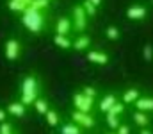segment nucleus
Wrapping results in <instances>:
<instances>
[{
	"mask_svg": "<svg viewBox=\"0 0 153 134\" xmlns=\"http://www.w3.org/2000/svg\"><path fill=\"white\" fill-rule=\"evenodd\" d=\"M107 134H116V131H114V133H107Z\"/></svg>",
	"mask_w": 153,
	"mask_h": 134,
	"instance_id": "obj_33",
	"label": "nucleus"
},
{
	"mask_svg": "<svg viewBox=\"0 0 153 134\" xmlns=\"http://www.w3.org/2000/svg\"><path fill=\"white\" fill-rule=\"evenodd\" d=\"M53 43L62 50H70L73 46V41L70 40V36H61V34H53Z\"/></svg>",
	"mask_w": 153,
	"mask_h": 134,
	"instance_id": "obj_16",
	"label": "nucleus"
},
{
	"mask_svg": "<svg viewBox=\"0 0 153 134\" xmlns=\"http://www.w3.org/2000/svg\"><path fill=\"white\" fill-rule=\"evenodd\" d=\"M45 120H46V124L50 127H57L61 124V116H59V113L55 109H48V113L45 115Z\"/></svg>",
	"mask_w": 153,
	"mask_h": 134,
	"instance_id": "obj_18",
	"label": "nucleus"
},
{
	"mask_svg": "<svg viewBox=\"0 0 153 134\" xmlns=\"http://www.w3.org/2000/svg\"><path fill=\"white\" fill-rule=\"evenodd\" d=\"M87 13L84 11L82 4H75L71 9V22H73V29L76 32H84L87 27Z\"/></svg>",
	"mask_w": 153,
	"mask_h": 134,
	"instance_id": "obj_3",
	"label": "nucleus"
},
{
	"mask_svg": "<svg viewBox=\"0 0 153 134\" xmlns=\"http://www.w3.org/2000/svg\"><path fill=\"white\" fill-rule=\"evenodd\" d=\"M87 61L93 63V64H107L109 63V55L102 50H89L87 52Z\"/></svg>",
	"mask_w": 153,
	"mask_h": 134,
	"instance_id": "obj_9",
	"label": "nucleus"
},
{
	"mask_svg": "<svg viewBox=\"0 0 153 134\" xmlns=\"http://www.w3.org/2000/svg\"><path fill=\"white\" fill-rule=\"evenodd\" d=\"M0 134H14V127H13V124H9V122L0 124Z\"/></svg>",
	"mask_w": 153,
	"mask_h": 134,
	"instance_id": "obj_25",
	"label": "nucleus"
},
{
	"mask_svg": "<svg viewBox=\"0 0 153 134\" xmlns=\"http://www.w3.org/2000/svg\"><path fill=\"white\" fill-rule=\"evenodd\" d=\"M105 120H107V125L111 127V129H117L119 125H121V122H119V116H116V115H111V113H105Z\"/></svg>",
	"mask_w": 153,
	"mask_h": 134,
	"instance_id": "obj_22",
	"label": "nucleus"
},
{
	"mask_svg": "<svg viewBox=\"0 0 153 134\" xmlns=\"http://www.w3.org/2000/svg\"><path fill=\"white\" fill-rule=\"evenodd\" d=\"M139 134H153V133L148 129V127H146V129H141V133H139Z\"/></svg>",
	"mask_w": 153,
	"mask_h": 134,
	"instance_id": "obj_32",
	"label": "nucleus"
},
{
	"mask_svg": "<svg viewBox=\"0 0 153 134\" xmlns=\"http://www.w3.org/2000/svg\"><path fill=\"white\" fill-rule=\"evenodd\" d=\"M89 2H91V4H93L94 7H100V5L103 4V0H89Z\"/></svg>",
	"mask_w": 153,
	"mask_h": 134,
	"instance_id": "obj_31",
	"label": "nucleus"
},
{
	"mask_svg": "<svg viewBox=\"0 0 153 134\" xmlns=\"http://www.w3.org/2000/svg\"><path fill=\"white\" fill-rule=\"evenodd\" d=\"M7 7H9V11H13V13H22V14L29 9V5H27L25 2H22V0H9Z\"/></svg>",
	"mask_w": 153,
	"mask_h": 134,
	"instance_id": "obj_19",
	"label": "nucleus"
},
{
	"mask_svg": "<svg viewBox=\"0 0 153 134\" xmlns=\"http://www.w3.org/2000/svg\"><path fill=\"white\" fill-rule=\"evenodd\" d=\"M82 93L87 95V97H91V98H96V97H98V91L93 88V86H84V88H82Z\"/></svg>",
	"mask_w": 153,
	"mask_h": 134,
	"instance_id": "obj_28",
	"label": "nucleus"
},
{
	"mask_svg": "<svg viewBox=\"0 0 153 134\" xmlns=\"http://www.w3.org/2000/svg\"><path fill=\"white\" fill-rule=\"evenodd\" d=\"M7 122V111L5 109H0V124Z\"/></svg>",
	"mask_w": 153,
	"mask_h": 134,
	"instance_id": "obj_30",
	"label": "nucleus"
},
{
	"mask_svg": "<svg viewBox=\"0 0 153 134\" xmlns=\"http://www.w3.org/2000/svg\"><path fill=\"white\" fill-rule=\"evenodd\" d=\"M132 120H134V124H135L137 127H141V129H146V127L150 125V116H148L146 113H143V111H135V113L132 115Z\"/></svg>",
	"mask_w": 153,
	"mask_h": 134,
	"instance_id": "obj_13",
	"label": "nucleus"
},
{
	"mask_svg": "<svg viewBox=\"0 0 153 134\" xmlns=\"http://www.w3.org/2000/svg\"><path fill=\"white\" fill-rule=\"evenodd\" d=\"M143 57H144V61H152L153 59V46L152 45H144V48H143Z\"/></svg>",
	"mask_w": 153,
	"mask_h": 134,
	"instance_id": "obj_27",
	"label": "nucleus"
},
{
	"mask_svg": "<svg viewBox=\"0 0 153 134\" xmlns=\"http://www.w3.org/2000/svg\"><path fill=\"white\" fill-rule=\"evenodd\" d=\"M5 111H7V115H11V116L22 118V116L25 115V111H27V106H23L22 102H11V104H7Z\"/></svg>",
	"mask_w": 153,
	"mask_h": 134,
	"instance_id": "obj_11",
	"label": "nucleus"
},
{
	"mask_svg": "<svg viewBox=\"0 0 153 134\" xmlns=\"http://www.w3.org/2000/svg\"><path fill=\"white\" fill-rule=\"evenodd\" d=\"M38 98H39V81L34 73H30L22 82V97H20V102L23 106H34V102Z\"/></svg>",
	"mask_w": 153,
	"mask_h": 134,
	"instance_id": "obj_2",
	"label": "nucleus"
},
{
	"mask_svg": "<svg viewBox=\"0 0 153 134\" xmlns=\"http://www.w3.org/2000/svg\"><path fill=\"white\" fill-rule=\"evenodd\" d=\"M105 36H107V40H111V41H117V40L121 38V32H119V29H117L116 25H109L107 31H105Z\"/></svg>",
	"mask_w": 153,
	"mask_h": 134,
	"instance_id": "obj_21",
	"label": "nucleus"
},
{
	"mask_svg": "<svg viewBox=\"0 0 153 134\" xmlns=\"http://www.w3.org/2000/svg\"><path fill=\"white\" fill-rule=\"evenodd\" d=\"M135 107H137V111H143V113L153 111V97H141L135 102Z\"/></svg>",
	"mask_w": 153,
	"mask_h": 134,
	"instance_id": "obj_14",
	"label": "nucleus"
},
{
	"mask_svg": "<svg viewBox=\"0 0 153 134\" xmlns=\"http://www.w3.org/2000/svg\"><path fill=\"white\" fill-rule=\"evenodd\" d=\"M150 2H152V5H153V0H150Z\"/></svg>",
	"mask_w": 153,
	"mask_h": 134,
	"instance_id": "obj_34",
	"label": "nucleus"
},
{
	"mask_svg": "<svg viewBox=\"0 0 153 134\" xmlns=\"http://www.w3.org/2000/svg\"><path fill=\"white\" fill-rule=\"evenodd\" d=\"M125 106H126V104H123V102H116V106H112V109H111L109 113H111V115H116V116H119V115L125 111Z\"/></svg>",
	"mask_w": 153,
	"mask_h": 134,
	"instance_id": "obj_26",
	"label": "nucleus"
},
{
	"mask_svg": "<svg viewBox=\"0 0 153 134\" xmlns=\"http://www.w3.org/2000/svg\"><path fill=\"white\" fill-rule=\"evenodd\" d=\"M59 133L61 134H82V127L73 124V122H66V124L61 125V131Z\"/></svg>",
	"mask_w": 153,
	"mask_h": 134,
	"instance_id": "obj_17",
	"label": "nucleus"
},
{
	"mask_svg": "<svg viewBox=\"0 0 153 134\" xmlns=\"http://www.w3.org/2000/svg\"><path fill=\"white\" fill-rule=\"evenodd\" d=\"M22 23L23 27L32 32V34H41L43 29L46 27V16L45 11H38L34 7H29L23 14H22Z\"/></svg>",
	"mask_w": 153,
	"mask_h": 134,
	"instance_id": "obj_1",
	"label": "nucleus"
},
{
	"mask_svg": "<svg viewBox=\"0 0 153 134\" xmlns=\"http://www.w3.org/2000/svg\"><path fill=\"white\" fill-rule=\"evenodd\" d=\"M148 16V9L144 5H130L126 9V18L128 20H134V22H139V20H144Z\"/></svg>",
	"mask_w": 153,
	"mask_h": 134,
	"instance_id": "obj_7",
	"label": "nucleus"
},
{
	"mask_svg": "<svg viewBox=\"0 0 153 134\" xmlns=\"http://www.w3.org/2000/svg\"><path fill=\"white\" fill-rule=\"evenodd\" d=\"M116 134H130V127L125 125V124H121V125L116 129Z\"/></svg>",
	"mask_w": 153,
	"mask_h": 134,
	"instance_id": "obj_29",
	"label": "nucleus"
},
{
	"mask_svg": "<svg viewBox=\"0 0 153 134\" xmlns=\"http://www.w3.org/2000/svg\"><path fill=\"white\" fill-rule=\"evenodd\" d=\"M30 7H34V9H38V11H46V9L50 7V0H34Z\"/></svg>",
	"mask_w": 153,
	"mask_h": 134,
	"instance_id": "obj_24",
	"label": "nucleus"
},
{
	"mask_svg": "<svg viewBox=\"0 0 153 134\" xmlns=\"http://www.w3.org/2000/svg\"><path fill=\"white\" fill-rule=\"evenodd\" d=\"M71 102H73V107L76 111H82V113H91L94 107V98H91L84 93H75Z\"/></svg>",
	"mask_w": 153,
	"mask_h": 134,
	"instance_id": "obj_4",
	"label": "nucleus"
},
{
	"mask_svg": "<svg viewBox=\"0 0 153 134\" xmlns=\"http://www.w3.org/2000/svg\"><path fill=\"white\" fill-rule=\"evenodd\" d=\"M91 46V38L87 34H78L75 40H73V48L76 52H84Z\"/></svg>",
	"mask_w": 153,
	"mask_h": 134,
	"instance_id": "obj_12",
	"label": "nucleus"
},
{
	"mask_svg": "<svg viewBox=\"0 0 153 134\" xmlns=\"http://www.w3.org/2000/svg\"><path fill=\"white\" fill-rule=\"evenodd\" d=\"M71 120H73V124L80 125L82 129H93L96 125V120L91 113H82V111H76V109L71 111Z\"/></svg>",
	"mask_w": 153,
	"mask_h": 134,
	"instance_id": "obj_5",
	"label": "nucleus"
},
{
	"mask_svg": "<svg viewBox=\"0 0 153 134\" xmlns=\"http://www.w3.org/2000/svg\"><path fill=\"white\" fill-rule=\"evenodd\" d=\"M141 98V91L135 88H130L123 93V104H135Z\"/></svg>",
	"mask_w": 153,
	"mask_h": 134,
	"instance_id": "obj_15",
	"label": "nucleus"
},
{
	"mask_svg": "<svg viewBox=\"0 0 153 134\" xmlns=\"http://www.w3.org/2000/svg\"><path fill=\"white\" fill-rule=\"evenodd\" d=\"M71 29H73V22H71V18H68V16H61V18L57 20V23H55V34L70 36Z\"/></svg>",
	"mask_w": 153,
	"mask_h": 134,
	"instance_id": "obj_8",
	"label": "nucleus"
},
{
	"mask_svg": "<svg viewBox=\"0 0 153 134\" xmlns=\"http://www.w3.org/2000/svg\"><path fill=\"white\" fill-rule=\"evenodd\" d=\"M34 109H36V113H39V115H46V113H48V109H50V106H48V100L39 97L38 100L34 102Z\"/></svg>",
	"mask_w": 153,
	"mask_h": 134,
	"instance_id": "obj_20",
	"label": "nucleus"
},
{
	"mask_svg": "<svg viewBox=\"0 0 153 134\" xmlns=\"http://www.w3.org/2000/svg\"><path fill=\"white\" fill-rule=\"evenodd\" d=\"M82 7H84V11L87 13V16H89V18L96 16V9H98V7H94L89 0H84V2H82Z\"/></svg>",
	"mask_w": 153,
	"mask_h": 134,
	"instance_id": "obj_23",
	"label": "nucleus"
},
{
	"mask_svg": "<svg viewBox=\"0 0 153 134\" xmlns=\"http://www.w3.org/2000/svg\"><path fill=\"white\" fill-rule=\"evenodd\" d=\"M116 102H117V97H116L114 93H107V95L102 97L98 107H100L102 113H109V111L112 109V106H116Z\"/></svg>",
	"mask_w": 153,
	"mask_h": 134,
	"instance_id": "obj_10",
	"label": "nucleus"
},
{
	"mask_svg": "<svg viewBox=\"0 0 153 134\" xmlns=\"http://www.w3.org/2000/svg\"><path fill=\"white\" fill-rule=\"evenodd\" d=\"M4 54L9 61H18L22 55V43L16 38H9L5 41V46H4Z\"/></svg>",
	"mask_w": 153,
	"mask_h": 134,
	"instance_id": "obj_6",
	"label": "nucleus"
}]
</instances>
